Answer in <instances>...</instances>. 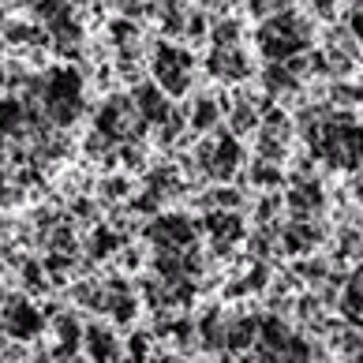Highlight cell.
<instances>
[{
  "label": "cell",
  "instance_id": "cell-1",
  "mask_svg": "<svg viewBox=\"0 0 363 363\" xmlns=\"http://www.w3.org/2000/svg\"><path fill=\"white\" fill-rule=\"evenodd\" d=\"M255 333H259V322H251V318H244V322H236V330H233V345H247Z\"/></svg>",
  "mask_w": 363,
  "mask_h": 363
},
{
  "label": "cell",
  "instance_id": "cell-2",
  "mask_svg": "<svg viewBox=\"0 0 363 363\" xmlns=\"http://www.w3.org/2000/svg\"><path fill=\"white\" fill-rule=\"evenodd\" d=\"M255 180H259V184H277L281 172H277V165H259V169H255Z\"/></svg>",
  "mask_w": 363,
  "mask_h": 363
}]
</instances>
